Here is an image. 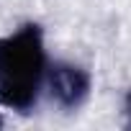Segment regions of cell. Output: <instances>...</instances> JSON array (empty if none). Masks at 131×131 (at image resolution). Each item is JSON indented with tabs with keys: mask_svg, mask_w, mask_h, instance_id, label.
<instances>
[{
	"mask_svg": "<svg viewBox=\"0 0 131 131\" xmlns=\"http://www.w3.org/2000/svg\"><path fill=\"white\" fill-rule=\"evenodd\" d=\"M46 72L44 31L26 23L0 39V103L10 111L28 113L36 105Z\"/></svg>",
	"mask_w": 131,
	"mask_h": 131,
	"instance_id": "1",
	"label": "cell"
},
{
	"mask_svg": "<svg viewBox=\"0 0 131 131\" xmlns=\"http://www.w3.org/2000/svg\"><path fill=\"white\" fill-rule=\"evenodd\" d=\"M49 90L51 98L67 111L80 108L90 95V75L70 62H57L49 70Z\"/></svg>",
	"mask_w": 131,
	"mask_h": 131,
	"instance_id": "2",
	"label": "cell"
},
{
	"mask_svg": "<svg viewBox=\"0 0 131 131\" xmlns=\"http://www.w3.org/2000/svg\"><path fill=\"white\" fill-rule=\"evenodd\" d=\"M126 113H128V121H131V93L126 95Z\"/></svg>",
	"mask_w": 131,
	"mask_h": 131,
	"instance_id": "3",
	"label": "cell"
},
{
	"mask_svg": "<svg viewBox=\"0 0 131 131\" xmlns=\"http://www.w3.org/2000/svg\"><path fill=\"white\" fill-rule=\"evenodd\" d=\"M0 126H3V118H0Z\"/></svg>",
	"mask_w": 131,
	"mask_h": 131,
	"instance_id": "4",
	"label": "cell"
}]
</instances>
